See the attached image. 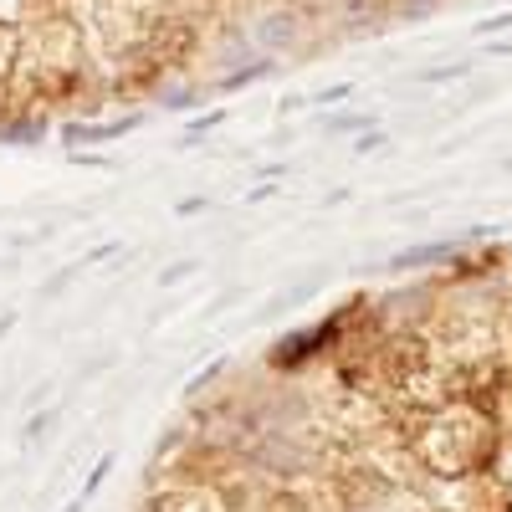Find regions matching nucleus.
Listing matches in <instances>:
<instances>
[{
  "label": "nucleus",
  "instance_id": "6",
  "mask_svg": "<svg viewBox=\"0 0 512 512\" xmlns=\"http://www.w3.org/2000/svg\"><path fill=\"white\" fill-rule=\"evenodd\" d=\"M11 328H16V313H6V318H0V338H6Z\"/></svg>",
  "mask_w": 512,
  "mask_h": 512
},
{
  "label": "nucleus",
  "instance_id": "5",
  "mask_svg": "<svg viewBox=\"0 0 512 512\" xmlns=\"http://www.w3.org/2000/svg\"><path fill=\"white\" fill-rule=\"evenodd\" d=\"M200 210H205V200H200V195H190V200H180V205H175V216H200Z\"/></svg>",
  "mask_w": 512,
  "mask_h": 512
},
{
  "label": "nucleus",
  "instance_id": "3",
  "mask_svg": "<svg viewBox=\"0 0 512 512\" xmlns=\"http://www.w3.org/2000/svg\"><path fill=\"white\" fill-rule=\"evenodd\" d=\"M216 123H221V108H216V113H200V118H195V123L185 128V144H195V139H205V134H210V128H216Z\"/></svg>",
  "mask_w": 512,
  "mask_h": 512
},
{
  "label": "nucleus",
  "instance_id": "1",
  "mask_svg": "<svg viewBox=\"0 0 512 512\" xmlns=\"http://www.w3.org/2000/svg\"><path fill=\"white\" fill-rule=\"evenodd\" d=\"M405 420L410 451L431 477H472L487 472L502 446V420L482 400H446L436 410H395Z\"/></svg>",
  "mask_w": 512,
  "mask_h": 512
},
{
  "label": "nucleus",
  "instance_id": "4",
  "mask_svg": "<svg viewBox=\"0 0 512 512\" xmlns=\"http://www.w3.org/2000/svg\"><path fill=\"white\" fill-rule=\"evenodd\" d=\"M52 420H57V410H41V415L26 425V446H36L41 436H47V431H52Z\"/></svg>",
  "mask_w": 512,
  "mask_h": 512
},
{
  "label": "nucleus",
  "instance_id": "7",
  "mask_svg": "<svg viewBox=\"0 0 512 512\" xmlns=\"http://www.w3.org/2000/svg\"><path fill=\"white\" fill-rule=\"evenodd\" d=\"M82 507H88V497H77V502H67L62 512H82Z\"/></svg>",
  "mask_w": 512,
  "mask_h": 512
},
{
  "label": "nucleus",
  "instance_id": "2",
  "mask_svg": "<svg viewBox=\"0 0 512 512\" xmlns=\"http://www.w3.org/2000/svg\"><path fill=\"white\" fill-rule=\"evenodd\" d=\"M195 272H200V262H195V256H185V262H175V267L159 272V287H175V282H185V277H195Z\"/></svg>",
  "mask_w": 512,
  "mask_h": 512
}]
</instances>
